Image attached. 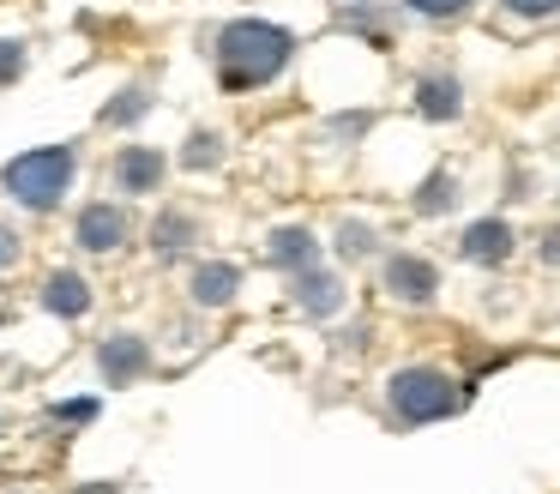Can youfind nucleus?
I'll return each instance as SVG.
<instances>
[{
  "label": "nucleus",
  "instance_id": "21",
  "mask_svg": "<svg viewBox=\"0 0 560 494\" xmlns=\"http://www.w3.org/2000/svg\"><path fill=\"white\" fill-rule=\"evenodd\" d=\"M512 12H524V19H548V12H560V0H506Z\"/></svg>",
  "mask_w": 560,
  "mask_h": 494
},
{
  "label": "nucleus",
  "instance_id": "15",
  "mask_svg": "<svg viewBox=\"0 0 560 494\" xmlns=\"http://www.w3.org/2000/svg\"><path fill=\"white\" fill-rule=\"evenodd\" d=\"M218 157H223V139H218V133H194V145L182 151V163H187V169H211Z\"/></svg>",
  "mask_w": 560,
  "mask_h": 494
},
{
  "label": "nucleus",
  "instance_id": "13",
  "mask_svg": "<svg viewBox=\"0 0 560 494\" xmlns=\"http://www.w3.org/2000/svg\"><path fill=\"white\" fill-rule=\"evenodd\" d=\"M416 108H422L428 120H452L458 115V79H422L416 84Z\"/></svg>",
  "mask_w": 560,
  "mask_h": 494
},
{
  "label": "nucleus",
  "instance_id": "10",
  "mask_svg": "<svg viewBox=\"0 0 560 494\" xmlns=\"http://www.w3.org/2000/svg\"><path fill=\"white\" fill-rule=\"evenodd\" d=\"M43 308L61 313V320H79V313H91V284L79 272H55L43 284Z\"/></svg>",
  "mask_w": 560,
  "mask_h": 494
},
{
  "label": "nucleus",
  "instance_id": "9",
  "mask_svg": "<svg viewBox=\"0 0 560 494\" xmlns=\"http://www.w3.org/2000/svg\"><path fill=\"white\" fill-rule=\"evenodd\" d=\"M235 289H242V272H235L230 260H206L194 272V301L199 308H223V301H235Z\"/></svg>",
  "mask_w": 560,
  "mask_h": 494
},
{
  "label": "nucleus",
  "instance_id": "17",
  "mask_svg": "<svg viewBox=\"0 0 560 494\" xmlns=\"http://www.w3.org/2000/svg\"><path fill=\"white\" fill-rule=\"evenodd\" d=\"M19 79H25V43L0 36V84H19Z\"/></svg>",
  "mask_w": 560,
  "mask_h": 494
},
{
  "label": "nucleus",
  "instance_id": "14",
  "mask_svg": "<svg viewBox=\"0 0 560 494\" xmlns=\"http://www.w3.org/2000/svg\"><path fill=\"white\" fill-rule=\"evenodd\" d=\"M187 241H194V217L187 211H163L158 223H151V248L158 253H182Z\"/></svg>",
  "mask_w": 560,
  "mask_h": 494
},
{
  "label": "nucleus",
  "instance_id": "24",
  "mask_svg": "<svg viewBox=\"0 0 560 494\" xmlns=\"http://www.w3.org/2000/svg\"><path fill=\"white\" fill-rule=\"evenodd\" d=\"M548 241V260H560V229H555V235H542Z\"/></svg>",
  "mask_w": 560,
  "mask_h": 494
},
{
  "label": "nucleus",
  "instance_id": "1",
  "mask_svg": "<svg viewBox=\"0 0 560 494\" xmlns=\"http://www.w3.org/2000/svg\"><path fill=\"white\" fill-rule=\"evenodd\" d=\"M290 55H295V36L283 24L235 19L218 36V79H223V91H259V84H271L290 67Z\"/></svg>",
  "mask_w": 560,
  "mask_h": 494
},
{
  "label": "nucleus",
  "instance_id": "20",
  "mask_svg": "<svg viewBox=\"0 0 560 494\" xmlns=\"http://www.w3.org/2000/svg\"><path fill=\"white\" fill-rule=\"evenodd\" d=\"M55 416L61 422H91L97 416V398H67V404H55Z\"/></svg>",
  "mask_w": 560,
  "mask_h": 494
},
{
  "label": "nucleus",
  "instance_id": "22",
  "mask_svg": "<svg viewBox=\"0 0 560 494\" xmlns=\"http://www.w3.org/2000/svg\"><path fill=\"white\" fill-rule=\"evenodd\" d=\"M19 253H25V248H19V235L0 223V272H7V265H19Z\"/></svg>",
  "mask_w": 560,
  "mask_h": 494
},
{
  "label": "nucleus",
  "instance_id": "16",
  "mask_svg": "<svg viewBox=\"0 0 560 494\" xmlns=\"http://www.w3.org/2000/svg\"><path fill=\"white\" fill-rule=\"evenodd\" d=\"M452 199H458V193H452V175H434V181H422V193H416V211H446Z\"/></svg>",
  "mask_w": 560,
  "mask_h": 494
},
{
  "label": "nucleus",
  "instance_id": "4",
  "mask_svg": "<svg viewBox=\"0 0 560 494\" xmlns=\"http://www.w3.org/2000/svg\"><path fill=\"white\" fill-rule=\"evenodd\" d=\"M97 368H103V380H109V386H127V380H139V374L151 368V349H145V337H133V332H115V337H103V344H97Z\"/></svg>",
  "mask_w": 560,
  "mask_h": 494
},
{
  "label": "nucleus",
  "instance_id": "11",
  "mask_svg": "<svg viewBox=\"0 0 560 494\" xmlns=\"http://www.w3.org/2000/svg\"><path fill=\"white\" fill-rule=\"evenodd\" d=\"M271 265H283V272H314L319 265V241L307 235V229H278V235H271Z\"/></svg>",
  "mask_w": 560,
  "mask_h": 494
},
{
  "label": "nucleus",
  "instance_id": "5",
  "mask_svg": "<svg viewBox=\"0 0 560 494\" xmlns=\"http://www.w3.org/2000/svg\"><path fill=\"white\" fill-rule=\"evenodd\" d=\"M386 289L398 301H434L440 272L428 260H416V253H398V260H386Z\"/></svg>",
  "mask_w": 560,
  "mask_h": 494
},
{
  "label": "nucleus",
  "instance_id": "2",
  "mask_svg": "<svg viewBox=\"0 0 560 494\" xmlns=\"http://www.w3.org/2000/svg\"><path fill=\"white\" fill-rule=\"evenodd\" d=\"M0 187L13 193L31 211H55L73 187V145H43V151H25L0 169Z\"/></svg>",
  "mask_w": 560,
  "mask_h": 494
},
{
  "label": "nucleus",
  "instance_id": "7",
  "mask_svg": "<svg viewBox=\"0 0 560 494\" xmlns=\"http://www.w3.org/2000/svg\"><path fill=\"white\" fill-rule=\"evenodd\" d=\"M158 181H163V151L127 145V151L115 157V187L121 193H158Z\"/></svg>",
  "mask_w": 560,
  "mask_h": 494
},
{
  "label": "nucleus",
  "instance_id": "12",
  "mask_svg": "<svg viewBox=\"0 0 560 494\" xmlns=\"http://www.w3.org/2000/svg\"><path fill=\"white\" fill-rule=\"evenodd\" d=\"M295 308H307V313H338V308H343L338 277H326L319 265H314V272H302V277H295Z\"/></svg>",
  "mask_w": 560,
  "mask_h": 494
},
{
  "label": "nucleus",
  "instance_id": "6",
  "mask_svg": "<svg viewBox=\"0 0 560 494\" xmlns=\"http://www.w3.org/2000/svg\"><path fill=\"white\" fill-rule=\"evenodd\" d=\"M127 211L121 205H85V217H79V248H91V253H115L127 241Z\"/></svg>",
  "mask_w": 560,
  "mask_h": 494
},
{
  "label": "nucleus",
  "instance_id": "25",
  "mask_svg": "<svg viewBox=\"0 0 560 494\" xmlns=\"http://www.w3.org/2000/svg\"><path fill=\"white\" fill-rule=\"evenodd\" d=\"M79 494H115V482H97V489H79Z\"/></svg>",
  "mask_w": 560,
  "mask_h": 494
},
{
  "label": "nucleus",
  "instance_id": "3",
  "mask_svg": "<svg viewBox=\"0 0 560 494\" xmlns=\"http://www.w3.org/2000/svg\"><path fill=\"white\" fill-rule=\"evenodd\" d=\"M386 398H392V410H398L404 422H440V416H452V410L464 404L458 380H446L440 368H404V374H392Z\"/></svg>",
  "mask_w": 560,
  "mask_h": 494
},
{
  "label": "nucleus",
  "instance_id": "23",
  "mask_svg": "<svg viewBox=\"0 0 560 494\" xmlns=\"http://www.w3.org/2000/svg\"><path fill=\"white\" fill-rule=\"evenodd\" d=\"M343 253H368V229L362 223H343V241H338Z\"/></svg>",
  "mask_w": 560,
  "mask_h": 494
},
{
  "label": "nucleus",
  "instance_id": "8",
  "mask_svg": "<svg viewBox=\"0 0 560 494\" xmlns=\"http://www.w3.org/2000/svg\"><path fill=\"white\" fill-rule=\"evenodd\" d=\"M506 253H512V229L500 223V217H482V223L464 229V260H476V265H500Z\"/></svg>",
  "mask_w": 560,
  "mask_h": 494
},
{
  "label": "nucleus",
  "instance_id": "19",
  "mask_svg": "<svg viewBox=\"0 0 560 494\" xmlns=\"http://www.w3.org/2000/svg\"><path fill=\"white\" fill-rule=\"evenodd\" d=\"M416 12H422V19H458L464 7H470V0H410Z\"/></svg>",
  "mask_w": 560,
  "mask_h": 494
},
{
  "label": "nucleus",
  "instance_id": "18",
  "mask_svg": "<svg viewBox=\"0 0 560 494\" xmlns=\"http://www.w3.org/2000/svg\"><path fill=\"white\" fill-rule=\"evenodd\" d=\"M145 108H151V96H145V91H121V103H109V108H103V120H109V127H121V120L145 115Z\"/></svg>",
  "mask_w": 560,
  "mask_h": 494
}]
</instances>
